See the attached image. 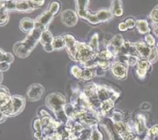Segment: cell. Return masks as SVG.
Here are the masks:
<instances>
[{
    "instance_id": "14",
    "label": "cell",
    "mask_w": 158,
    "mask_h": 140,
    "mask_svg": "<svg viewBox=\"0 0 158 140\" xmlns=\"http://www.w3.org/2000/svg\"><path fill=\"white\" fill-rule=\"evenodd\" d=\"M96 18L99 22L109 20L112 17V14L110 12L106 10H101L96 14Z\"/></svg>"
},
{
    "instance_id": "33",
    "label": "cell",
    "mask_w": 158,
    "mask_h": 140,
    "mask_svg": "<svg viewBox=\"0 0 158 140\" xmlns=\"http://www.w3.org/2000/svg\"><path fill=\"white\" fill-rule=\"evenodd\" d=\"M1 75H0V82H1Z\"/></svg>"
},
{
    "instance_id": "31",
    "label": "cell",
    "mask_w": 158,
    "mask_h": 140,
    "mask_svg": "<svg viewBox=\"0 0 158 140\" xmlns=\"http://www.w3.org/2000/svg\"><path fill=\"white\" fill-rule=\"evenodd\" d=\"M0 1H4V2H7V1H11V0H0Z\"/></svg>"
},
{
    "instance_id": "3",
    "label": "cell",
    "mask_w": 158,
    "mask_h": 140,
    "mask_svg": "<svg viewBox=\"0 0 158 140\" xmlns=\"http://www.w3.org/2000/svg\"><path fill=\"white\" fill-rule=\"evenodd\" d=\"M6 9L16 10L20 12H30L36 7L33 5L28 0H17L6 2Z\"/></svg>"
},
{
    "instance_id": "6",
    "label": "cell",
    "mask_w": 158,
    "mask_h": 140,
    "mask_svg": "<svg viewBox=\"0 0 158 140\" xmlns=\"http://www.w3.org/2000/svg\"><path fill=\"white\" fill-rule=\"evenodd\" d=\"M61 20L64 24L68 26H74L78 21L76 13L72 10H64L61 14Z\"/></svg>"
},
{
    "instance_id": "2",
    "label": "cell",
    "mask_w": 158,
    "mask_h": 140,
    "mask_svg": "<svg viewBox=\"0 0 158 140\" xmlns=\"http://www.w3.org/2000/svg\"><path fill=\"white\" fill-rule=\"evenodd\" d=\"M135 46L139 55L151 63H154L158 58V52L153 45H147L143 42H138Z\"/></svg>"
},
{
    "instance_id": "1",
    "label": "cell",
    "mask_w": 158,
    "mask_h": 140,
    "mask_svg": "<svg viewBox=\"0 0 158 140\" xmlns=\"http://www.w3.org/2000/svg\"><path fill=\"white\" fill-rule=\"evenodd\" d=\"M41 32L38 29H33L29 32L23 41L17 42L14 47L15 54L21 58L27 56L37 44Z\"/></svg>"
},
{
    "instance_id": "29",
    "label": "cell",
    "mask_w": 158,
    "mask_h": 140,
    "mask_svg": "<svg viewBox=\"0 0 158 140\" xmlns=\"http://www.w3.org/2000/svg\"><path fill=\"white\" fill-rule=\"evenodd\" d=\"M9 63L3 61L0 63V71H5L9 68Z\"/></svg>"
},
{
    "instance_id": "11",
    "label": "cell",
    "mask_w": 158,
    "mask_h": 140,
    "mask_svg": "<svg viewBox=\"0 0 158 140\" xmlns=\"http://www.w3.org/2000/svg\"><path fill=\"white\" fill-rule=\"evenodd\" d=\"M20 28L24 32H30L35 29V21L30 18H25L20 21Z\"/></svg>"
},
{
    "instance_id": "20",
    "label": "cell",
    "mask_w": 158,
    "mask_h": 140,
    "mask_svg": "<svg viewBox=\"0 0 158 140\" xmlns=\"http://www.w3.org/2000/svg\"><path fill=\"white\" fill-rule=\"evenodd\" d=\"M14 60L13 56L10 53H4L0 50V62L6 61L9 63H11Z\"/></svg>"
},
{
    "instance_id": "7",
    "label": "cell",
    "mask_w": 158,
    "mask_h": 140,
    "mask_svg": "<svg viewBox=\"0 0 158 140\" xmlns=\"http://www.w3.org/2000/svg\"><path fill=\"white\" fill-rule=\"evenodd\" d=\"M112 71L115 77L125 79L127 75V69L123 62H115L112 66Z\"/></svg>"
},
{
    "instance_id": "34",
    "label": "cell",
    "mask_w": 158,
    "mask_h": 140,
    "mask_svg": "<svg viewBox=\"0 0 158 140\" xmlns=\"http://www.w3.org/2000/svg\"><path fill=\"white\" fill-rule=\"evenodd\" d=\"M157 46H158V43H157Z\"/></svg>"
},
{
    "instance_id": "13",
    "label": "cell",
    "mask_w": 158,
    "mask_h": 140,
    "mask_svg": "<svg viewBox=\"0 0 158 140\" xmlns=\"http://www.w3.org/2000/svg\"><path fill=\"white\" fill-rule=\"evenodd\" d=\"M65 45V39L62 37L58 36L53 39L52 42V46L53 49L56 50H59L62 49Z\"/></svg>"
},
{
    "instance_id": "30",
    "label": "cell",
    "mask_w": 158,
    "mask_h": 140,
    "mask_svg": "<svg viewBox=\"0 0 158 140\" xmlns=\"http://www.w3.org/2000/svg\"><path fill=\"white\" fill-rule=\"evenodd\" d=\"M35 6H40L44 4V0H28Z\"/></svg>"
},
{
    "instance_id": "4",
    "label": "cell",
    "mask_w": 158,
    "mask_h": 140,
    "mask_svg": "<svg viewBox=\"0 0 158 140\" xmlns=\"http://www.w3.org/2000/svg\"><path fill=\"white\" fill-rule=\"evenodd\" d=\"M53 16L54 15L49 10L41 14L34 21L35 29H38L42 32L46 30V28L52 20Z\"/></svg>"
},
{
    "instance_id": "10",
    "label": "cell",
    "mask_w": 158,
    "mask_h": 140,
    "mask_svg": "<svg viewBox=\"0 0 158 140\" xmlns=\"http://www.w3.org/2000/svg\"><path fill=\"white\" fill-rule=\"evenodd\" d=\"M150 64L145 59H141L137 63V74L140 78H143L149 70Z\"/></svg>"
},
{
    "instance_id": "18",
    "label": "cell",
    "mask_w": 158,
    "mask_h": 140,
    "mask_svg": "<svg viewBox=\"0 0 158 140\" xmlns=\"http://www.w3.org/2000/svg\"><path fill=\"white\" fill-rule=\"evenodd\" d=\"M137 27L139 33L142 34H145L149 31V28L148 26V23L144 20H138L137 21Z\"/></svg>"
},
{
    "instance_id": "27",
    "label": "cell",
    "mask_w": 158,
    "mask_h": 140,
    "mask_svg": "<svg viewBox=\"0 0 158 140\" xmlns=\"http://www.w3.org/2000/svg\"><path fill=\"white\" fill-rule=\"evenodd\" d=\"M151 16L152 20L156 23H158V9H155L153 10L151 14Z\"/></svg>"
},
{
    "instance_id": "15",
    "label": "cell",
    "mask_w": 158,
    "mask_h": 140,
    "mask_svg": "<svg viewBox=\"0 0 158 140\" xmlns=\"http://www.w3.org/2000/svg\"><path fill=\"white\" fill-rule=\"evenodd\" d=\"M114 99L110 98L102 102L101 104V108L103 113H106L114 107Z\"/></svg>"
},
{
    "instance_id": "32",
    "label": "cell",
    "mask_w": 158,
    "mask_h": 140,
    "mask_svg": "<svg viewBox=\"0 0 158 140\" xmlns=\"http://www.w3.org/2000/svg\"><path fill=\"white\" fill-rule=\"evenodd\" d=\"M2 118V114L1 113V112H0V119Z\"/></svg>"
},
{
    "instance_id": "19",
    "label": "cell",
    "mask_w": 158,
    "mask_h": 140,
    "mask_svg": "<svg viewBox=\"0 0 158 140\" xmlns=\"http://www.w3.org/2000/svg\"><path fill=\"white\" fill-rule=\"evenodd\" d=\"M78 8V14L86 11V7L88 6L89 0H75Z\"/></svg>"
},
{
    "instance_id": "16",
    "label": "cell",
    "mask_w": 158,
    "mask_h": 140,
    "mask_svg": "<svg viewBox=\"0 0 158 140\" xmlns=\"http://www.w3.org/2000/svg\"><path fill=\"white\" fill-rule=\"evenodd\" d=\"M112 10L113 13L117 16H120L122 14V9L120 0H114L112 6Z\"/></svg>"
},
{
    "instance_id": "25",
    "label": "cell",
    "mask_w": 158,
    "mask_h": 140,
    "mask_svg": "<svg viewBox=\"0 0 158 140\" xmlns=\"http://www.w3.org/2000/svg\"><path fill=\"white\" fill-rule=\"evenodd\" d=\"M90 45L94 50H96L98 49V35L97 34H95L94 36H93L92 41H91V43H90Z\"/></svg>"
},
{
    "instance_id": "26",
    "label": "cell",
    "mask_w": 158,
    "mask_h": 140,
    "mask_svg": "<svg viewBox=\"0 0 158 140\" xmlns=\"http://www.w3.org/2000/svg\"><path fill=\"white\" fill-rule=\"evenodd\" d=\"M101 138L102 136L98 131H93L91 136V140H101Z\"/></svg>"
},
{
    "instance_id": "28",
    "label": "cell",
    "mask_w": 158,
    "mask_h": 140,
    "mask_svg": "<svg viewBox=\"0 0 158 140\" xmlns=\"http://www.w3.org/2000/svg\"><path fill=\"white\" fill-rule=\"evenodd\" d=\"M146 42H147L148 45H153L154 44V42H155L154 39L151 34H148V35L146 36Z\"/></svg>"
},
{
    "instance_id": "22",
    "label": "cell",
    "mask_w": 158,
    "mask_h": 140,
    "mask_svg": "<svg viewBox=\"0 0 158 140\" xmlns=\"http://www.w3.org/2000/svg\"><path fill=\"white\" fill-rule=\"evenodd\" d=\"M114 129L117 133L121 134L122 133H123L127 129V127L125 125V123H123L122 122H116L115 123Z\"/></svg>"
},
{
    "instance_id": "12",
    "label": "cell",
    "mask_w": 158,
    "mask_h": 140,
    "mask_svg": "<svg viewBox=\"0 0 158 140\" xmlns=\"http://www.w3.org/2000/svg\"><path fill=\"white\" fill-rule=\"evenodd\" d=\"M43 93V87L38 84H34L31 85L28 91V96L32 99L40 97Z\"/></svg>"
},
{
    "instance_id": "24",
    "label": "cell",
    "mask_w": 158,
    "mask_h": 140,
    "mask_svg": "<svg viewBox=\"0 0 158 140\" xmlns=\"http://www.w3.org/2000/svg\"><path fill=\"white\" fill-rule=\"evenodd\" d=\"M113 120L115 121V122H122L123 115L122 113L120 111H114L113 112V115H112Z\"/></svg>"
},
{
    "instance_id": "5",
    "label": "cell",
    "mask_w": 158,
    "mask_h": 140,
    "mask_svg": "<svg viewBox=\"0 0 158 140\" xmlns=\"http://www.w3.org/2000/svg\"><path fill=\"white\" fill-rule=\"evenodd\" d=\"M123 44L124 42L122 36L121 35H116L109 42L107 50L113 56H115L120 53Z\"/></svg>"
},
{
    "instance_id": "17",
    "label": "cell",
    "mask_w": 158,
    "mask_h": 140,
    "mask_svg": "<svg viewBox=\"0 0 158 140\" xmlns=\"http://www.w3.org/2000/svg\"><path fill=\"white\" fill-rule=\"evenodd\" d=\"M135 23L133 20H132L131 18H128L125 21V22L120 23L118 26V28L120 30L125 31V29L126 30L128 28H133L135 26Z\"/></svg>"
},
{
    "instance_id": "8",
    "label": "cell",
    "mask_w": 158,
    "mask_h": 140,
    "mask_svg": "<svg viewBox=\"0 0 158 140\" xmlns=\"http://www.w3.org/2000/svg\"><path fill=\"white\" fill-rule=\"evenodd\" d=\"M40 41L41 44L43 45L44 49L48 52H51L53 50L52 46V42L53 40L52 36L51 33L48 31L45 30L43 31L40 36Z\"/></svg>"
},
{
    "instance_id": "23",
    "label": "cell",
    "mask_w": 158,
    "mask_h": 140,
    "mask_svg": "<svg viewBox=\"0 0 158 140\" xmlns=\"http://www.w3.org/2000/svg\"><path fill=\"white\" fill-rule=\"evenodd\" d=\"M60 9V4L57 1H54L52 2L49 7V11L53 15H56V13L58 12V11Z\"/></svg>"
},
{
    "instance_id": "9",
    "label": "cell",
    "mask_w": 158,
    "mask_h": 140,
    "mask_svg": "<svg viewBox=\"0 0 158 140\" xmlns=\"http://www.w3.org/2000/svg\"><path fill=\"white\" fill-rule=\"evenodd\" d=\"M72 72L75 77L82 80L91 79L94 76V72L91 69H85L84 70H81L76 66L73 68Z\"/></svg>"
},
{
    "instance_id": "21",
    "label": "cell",
    "mask_w": 158,
    "mask_h": 140,
    "mask_svg": "<svg viewBox=\"0 0 158 140\" xmlns=\"http://www.w3.org/2000/svg\"><path fill=\"white\" fill-rule=\"evenodd\" d=\"M148 136L154 140L158 139V125L152 127L148 132Z\"/></svg>"
}]
</instances>
